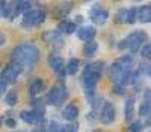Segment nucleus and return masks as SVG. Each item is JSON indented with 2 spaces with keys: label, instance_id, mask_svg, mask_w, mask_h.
<instances>
[{
  "label": "nucleus",
  "instance_id": "1",
  "mask_svg": "<svg viewBox=\"0 0 151 132\" xmlns=\"http://www.w3.org/2000/svg\"><path fill=\"white\" fill-rule=\"evenodd\" d=\"M40 59V49L33 43H23L11 52V61L20 64L23 69H30Z\"/></svg>",
  "mask_w": 151,
  "mask_h": 132
},
{
  "label": "nucleus",
  "instance_id": "2",
  "mask_svg": "<svg viewBox=\"0 0 151 132\" xmlns=\"http://www.w3.org/2000/svg\"><path fill=\"white\" fill-rule=\"evenodd\" d=\"M103 70H104V62L103 61L91 62L83 69L82 76H80V84H82V87L86 93H92L95 90L98 81L101 79Z\"/></svg>",
  "mask_w": 151,
  "mask_h": 132
},
{
  "label": "nucleus",
  "instance_id": "3",
  "mask_svg": "<svg viewBox=\"0 0 151 132\" xmlns=\"http://www.w3.org/2000/svg\"><path fill=\"white\" fill-rule=\"evenodd\" d=\"M147 39H148V35L145 34V31H134V32L129 34L124 39H121L118 43V49L119 50L129 49L132 53H136L147 43Z\"/></svg>",
  "mask_w": 151,
  "mask_h": 132
},
{
  "label": "nucleus",
  "instance_id": "4",
  "mask_svg": "<svg viewBox=\"0 0 151 132\" xmlns=\"http://www.w3.org/2000/svg\"><path fill=\"white\" fill-rule=\"evenodd\" d=\"M67 96H68V90H67L64 81H58L47 93L45 103L52 105V106H60L67 100Z\"/></svg>",
  "mask_w": 151,
  "mask_h": 132
},
{
  "label": "nucleus",
  "instance_id": "5",
  "mask_svg": "<svg viewBox=\"0 0 151 132\" xmlns=\"http://www.w3.org/2000/svg\"><path fill=\"white\" fill-rule=\"evenodd\" d=\"M45 21V11L42 8H30L23 14L21 24L24 28H36Z\"/></svg>",
  "mask_w": 151,
  "mask_h": 132
},
{
  "label": "nucleus",
  "instance_id": "6",
  "mask_svg": "<svg viewBox=\"0 0 151 132\" xmlns=\"http://www.w3.org/2000/svg\"><path fill=\"white\" fill-rule=\"evenodd\" d=\"M23 70H24V69L21 67L20 64L11 61L9 64L5 65V69H3L2 73H0V76H2L5 81H6V84H15L17 79H18V76L23 73Z\"/></svg>",
  "mask_w": 151,
  "mask_h": 132
},
{
  "label": "nucleus",
  "instance_id": "7",
  "mask_svg": "<svg viewBox=\"0 0 151 132\" xmlns=\"http://www.w3.org/2000/svg\"><path fill=\"white\" fill-rule=\"evenodd\" d=\"M88 14H89V18L92 20V23L97 24V26H103V24H106L107 20H109V11H107L106 8H101L100 5L91 6Z\"/></svg>",
  "mask_w": 151,
  "mask_h": 132
},
{
  "label": "nucleus",
  "instance_id": "8",
  "mask_svg": "<svg viewBox=\"0 0 151 132\" xmlns=\"http://www.w3.org/2000/svg\"><path fill=\"white\" fill-rule=\"evenodd\" d=\"M116 118V109L110 102H103L101 109H100V122L103 125H112Z\"/></svg>",
  "mask_w": 151,
  "mask_h": 132
},
{
  "label": "nucleus",
  "instance_id": "9",
  "mask_svg": "<svg viewBox=\"0 0 151 132\" xmlns=\"http://www.w3.org/2000/svg\"><path fill=\"white\" fill-rule=\"evenodd\" d=\"M47 62H48V67L52 69L55 73H58L60 79L67 74L65 73V62H64V59H62L58 53H52V55L48 56Z\"/></svg>",
  "mask_w": 151,
  "mask_h": 132
},
{
  "label": "nucleus",
  "instance_id": "10",
  "mask_svg": "<svg viewBox=\"0 0 151 132\" xmlns=\"http://www.w3.org/2000/svg\"><path fill=\"white\" fill-rule=\"evenodd\" d=\"M125 71H130V70H125V69H124V65H122L119 61H116V62H113L110 67H109V70H107V76H109L110 81L116 85V84L121 82V79H122V76H124Z\"/></svg>",
  "mask_w": 151,
  "mask_h": 132
},
{
  "label": "nucleus",
  "instance_id": "11",
  "mask_svg": "<svg viewBox=\"0 0 151 132\" xmlns=\"http://www.w3.org/2000/svg\"><path fill=\"white\" fill-rule=\"evenodd\" d=\"M44 87H45V82L42 77H32L29 79V84H27V93L30 97H36L44 90Z\"/></svg>",
  "mask_w": 151,
  "mask_h": 132
},
{
  "label": "nucleus",
  "instance_id": "12",
  "mask_svg": "<svg viewBox=\"0 0 151 132\" xmlns=\"http://www.w3.org/2000/svg\"><path fill=\"white\" fill-rule=\"evenodd\" d=\"M62 117L65 118L67 122H76L79 117V108L76 103H68L65 105V108L62 109Z\"/></svg>",
  "mask_w": 151,
  "mask_h": 132
},
{
  "label": "nucleus",
  "instance_id": "13",
  "mask_svg": "<svg viewBox=\"0 0 151 132\" xmlns=\"http://www.w3.org/2000/svg\"><path fill=\"white\" fill-rule=\"evenodd\" d=\"M95 35H97V31H95L94 26H91V24L89 26H83V28H80L77 31V38L82 39V41H85V43L92 41Z\"/></svg>",
  "mask_w": 151,
  "mask_h": 132
},
{
  "label": "nucleus",
  "instance_id": "14",
  "mask_svg": "<svg viewBox=\"0 0 151 132\" xmlns=\"http://www.w3.org/2000/svg\"><path fill=\"white\" fill-rule=\"evenodd\" d=\"M134 97H129L124 103V120L127 123H132L134 122Z\"/></svg>",
  "mask_w": 151,
  "mask_h": 132
},
{
  "label": "nucleus",
  "instance_id": "15",
  "mask_svg": "<svg viewBox=\"0 0 151 132\" xmlns=\"http://www.w3.org/2000/svg\"><path fill=\"white\" fill-rule=\"evenodd\" d=\"M58 32L65 34V35H71L74 32H77V24H76L74 21H70V20H62L58 24Z\"/></svg>",
  "mask_w": 151,
  "mask_h": 132
},
{
  "label": "nucleus",
  "instance_id": "16",
  "mask_svg": "<svg viewBox=\"0 0 151 132\" xmlns=\"http://www.w3.org/2000/svg\"><path fill=\"white\" fill-rule=\"evenodd\" d=\"M0 17L14 20V2H0Z\"/></svg>",
  "mask_w": 151,
  "mask_h": 132
},
{
  "label": "nucleus",
  "instance_id": "17",
  "mask_svg": "<svg viewBox=\"0 0 151 132\" xmlns=\"http://www.w3.org/2000/svg\"><path fill=\"white\" fill-rule=\"evenodd\" d=\"M42 41H45L50 46H55V43H58L60 46L62 44V38H60V34L58 31H45L42 34Z\"/></svg>",
  "mask_w": 151,
  "mask_h": 132
},
{
  "label": "nucleus",
  "instance_id": "18",
  "mask_svg": "<svg viewBox=\"0 0 151 132\" xmlns=\"http://www.w3.org/2000/svg\"><path fill=\"white\" fill-rule=\"evenodd\" d=\"M137 20L141 23H151V5L137 8Z\"/></svg>",
  "mask_w": 151,
  "mask_h": 132
},
{
  "label": "nucleus",
  "instance_id": "19",
  "mask_svg": "<svg viewBox=\"0 0 151 132\" xmlns=\"http://www.w3.org/2000/svg\"><path fill=\"white\" fill-rule=\"evenodd\" d=\"M73 9V3L71 2H62L60 5H58L53 11V15L55 17H59V18H64L68 12Z\"/></svg>",
  "mask_w": 151,
  "mask_h": 132
},
{
  "label": "nucleus",
  "instance_id": "20",
  "mask_svg": "<svg viewBox=\"0 0 151 132\" xmlns=\"http://www.w3.org/2000/svg\"><path fill=\"white\" fill-rule=\"evenodd\" d=\"M32 8L30 2H26V0H20V2H14V18L20 14H24L26 11H29Z\"/></svg>",
  "mask_w": 151,
  "mask_h": 132
},
{
  "label": "nucleus",
  "instance_id": "21",
  "mask_svg": "<svg viewBox=\"0 0 151 132\" xmlns=\"http://www.w3.org/2000/svg\"><path fill=\"white\" fill-rule=\"evenodd\" d=\"M98 50V43L95 41V39H92V41H88L85 46H83V56L86 58H91L97 53Z\"/></svg>",
  "mask_w": 151,
  "mask_h": 132
},
{
  "label": "nucleus",
  "instance_id": "22",
  "mask_svg": "<svg viewBox=\"0 0 151 132\" xmlns=\"http://www.w3.org/2000/svg\"><path fill=\"white\" fill-rule=\"evenodd\" d=\"M79 67H80V61L76 59V58H71L68 61V64L65 65V73L67 74H76L79 71Z\"/></svg>",
  "mask_w": 151,
  "mask_h": 132
},
{
  "label": "nucleus",
  "instance_id": "23",
  "mask_svg": "<svg viewBox=\"0 0 151 132\" xmlns=\"http://www.w3.org/2000/svg\"><path fill=\"white\" fill-rule=\"evenodd\" d=\"M137 21V8L132 6L127 9V12H125V20L124 23L125 24H134Z\"/></svg>",
  "mask_w": 151,
  "mask_h": 132
},
{
  "label": "nucleus",
  "instance_id": "24",
  "mask_svg": "<svg viewBox=\"0 0 151 132\" xmlns=\"http://www.w3.org/2000/svg\"><path fill=\"white\" fill-rule=\"evenodd\" d=\"M17 102H18V94H17V91L15 90H9L8 93H6V96H5V103L8 105V106H15L17 105Z\"/></svg>",
  "mask_w": 151,
  "mask_h": 132
},
{
  "label": "nucleus",
  "instance_id": "25",
  "mask_svg": "<svg viewBox=\"0 0 151 132\" xmlns=\"http://www.w3.org/2000/svg\"><path fill=\"white\" fill-rule=\"evenodd\" d=\"M142 128H144L142 122H139V120H134V122H132V123L129 125L127 132H142Z\"/></svg>",
  "mask_w": 151,
  "mask_h": 132
},
{
  "label": "nucleus",
  "instance_id": "26",
  "mask_svg": "<svg viewBox=\"0 0 151 132\" xmlns=\"http://www.w3.org/2000/svg\"><path fill=\"white\" fill-rule=\"evenodd\" d=\"M125 12H127V8H121L116 14H115V21L116 24H122L124 23V20H125Z\"/></svg>",
  "mask_w": 151,
  "mask_h": 132
},
{
  "label": "nucleus",
  "instance_id": "27",
  "mask_svg": "<svg viewBox=\"0 0 151 132\" xmlns=\"http://www.w3.org/2000/svg\"><path fill=\"white\" fill-rule=\"evenodd\" d=\"M141 56L144 59H151V43H147L141 49Z\"/></svg>",
  "mask_w": 151,
  "mask_h": 132
},
{
  "label": "nucleus",
  "instance_id": "28",
  "mask_svg": "<svg viewBox=\"0 0 151 132\" xmlns=\"http://www.w3.org/2000/svg\"><path fill=\"white\" fill-rule=\"evenodd\" d=\"M150 114H151V105L144 102L139 106V117H148Z\"/></svg>",
  "mask_w": 151,
  "mask_h": 132
},
{
  "label": "nucleus",
  "instance_id": "29",
  "mask_svg": "<svg viewBox=\"0 0 151 132\" xmlns=\"http://www.w3.org/2000/svg\"><path fill=\"white\" fill-rule=\"evenodd\" d=\"M60 125L58 123V122H55V120H52L48 125H47V128H45V132H60Z\"/></svg>",
  "mask_w": 151,
  "mask_h": 132
},
{
  "label": "nucleus",
  "instance_id": "30",
  "mask_svg": "<svg viewBox=\"0 0 151 132\" xmlns=\"http://www.w3.org/2000/svg\"><path fill=\"white\" fill-rule=\"evenodd\" d=\"M124 90H125L124 87H121V85H118V84H116V85H113V90H112V91H113V94L121 96V94H124Z\"/></svg>",
  "mask_w": 151,
  "mask_h": 132
},
{
  "label": "nucleus",
  "instance_id": "31",
  "mask_svg": "<svg viewBox=\"0 0 151 132\" xmlns=\"http://www.w3.org/2000/svg\"><path fill=\"white\" fill-rule=\"evenodd\" d=\"M144 102L148 103V105H151V90L150 88L145 90V93H144Z\"/></svg>",
  "mask_w": 151,
  "mask_h": 132
},
{
  "label": "nucleus",
  "instance_id": "32",
  "mask_svg": "<svg viewBox=\"0 0 151 132\" xmlns=\"http://www.w3.org/2000/svg\"><path fill=\"white\" fill-rule=\"evenodd\" d=\"M6 88H8V84H6V81L0 76V93H5L6 91Z\"/></svg>",
  "mask_w": 151,
  "mask_h": 132
},
{
  "label": "nucleus",
  "instance_id": "33",
  "mask_svg": "<svg viewBox=\"0 0 151 132\" xmlns=\"http://www.w3.org/2000/svg\"><path fill=\"white\" fill-rule=\"evenodd\" d=\"M5 123H6V126H8V128H12V129H14V128L17 126V122L14 120V118H11V117H8V118H6V122H5Z\"/></svg>",
  "mask_w": 151,
  "mask_h": 132
},
{
  "label": "nucleus",
  "instance_id": "34",
  "mask_svg": "<svg viewBox=\"0 0 151 132\" xmlns=\"http://www.w3.org/2000/svg\"><path fill=\"white\" fill-rule=\"evenodd\" d=\"M60 132H77V131H76L74 126H65V128L60 129Z\"/></svg>",
  "mask_w": 151,
  "mask_h": 132
},
{
  "label": "nucleus",
  "instance_id": "35",
  "mask_svg": "<svg viewBox=\"0 0 151 132\" xmlns=\"http://www.w3.org/2000/svg\"><path fill=\"white\" fill-rule=\"evenodd\" d=\"M5 43H6V35L3 32H0V47H2Z\"/></svg>",
  "mask_w": 151,
  "mask_h": 132
},
{
  "label": "nucleus",
  "instance_id": "36",
  "mask_svg": "<svg viewBox=\"0 0 151 132\" xmlns=\"http://www.w3.org/2000/svg\"><path fill=\"white\" fill-rule=\"evenodd\" d=\"M74 23L76 24H80V23H83V15H77L74 18Z\"/></svg>",
  "mask_w": 151,
  "mask_h": 132
},
{
  "label": "nucleus",
  "instance_id": "37",
  "mask_svg": "<svg viewBox=\"0 0 151 132\" xmlns=\"http://www.w3.org/2000/svg\"><path fill=\"white\" fill-rule=\"evenodd\" d=\"M33 132H45V126H44V125H42V126H38Z\"/></svg>",
  "mask_w": 151,
  "mask_h": 132
},
{
  "label": "nucleus",
  "instance_id": "38",
  "mask_svg": "<svg viewBox=\"0 0 151 132\" xmlns=\"http://www.w3.org/2000/svg\"><path fill=\"white\" fill-rule=\"evenodd\" d=\"M147 125H148V126H151V117H150L148 120H147Z\"/></svg>",
  "mask_w": 151,
  "mask_h": 132
},
{
  "label": "nucleus",
  "instance_id": "39",
  "mask_svg": "<svg viewBox=\"0 0 151 132\" xmlns=\"http://www.w3.org/2000/svg\"><path fill=\"white\" fill-rule=\"evenodd\" d=\"M148 74L151 76V65H150V67H148Z\"/></svg>",
  "mask_w": 151,
  "mask_h": 132
},
{
  "label": "nucleus",
  "instance_id": "40",
  "mask_svg": "<svg viewBox=\"0 0 151 132\" xmlns=\"http://www.w3.org/2000/svg\"><path fill=\"white\" fill-rule=\"evenodd\" d=\"M0 126H2V117H0Z\"/></svg>",
  "mask_w": 151,
  "mask_h": 132
}]
</instances>
